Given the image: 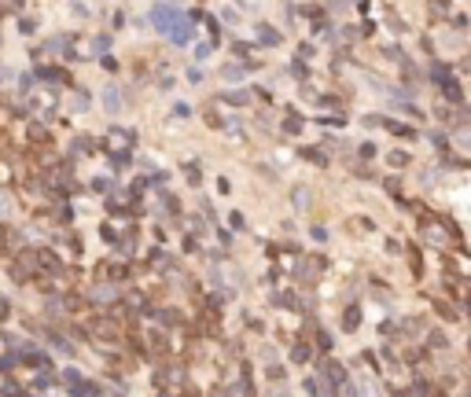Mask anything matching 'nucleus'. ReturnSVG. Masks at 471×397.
Wrapping results in <instances>:
<instances>
[{
  "mask_svg": "<svg viewBox=\"0 0 471 397\" xmlns=\"http://www.w3.org/2000/svg\"><path fill=\"white\" fill-rule=\"evenodd\" d=\"M155 22H159L162 29H169V37H173V41H184V29L173 22V11H159V15H155Z\"/></svg>",
  "mask_w": 471,
  "mask_h": 397,
  "instance_id": "f257e3e1",
  "label": "nucleus"
}]
</instances>
